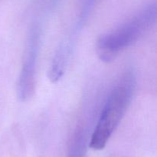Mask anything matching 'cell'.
<instances>
[{"label": "cell", "mask_w": 157, "mask_h": 157, "mask_svg": "<svg viewBox=\"0 0 157 157\" xmlns=\"http://www.w3.org/2000/svg\"><path fill=\"white\" fill-rule=\"evenodd\" d=\"M136 86L133 69H127L117 79L101 107L95 123L89 147L101 150L106 146L113 132L127 112Z\"/></svg>", "instance_id": "1"}, {"label": "cell", "mask_w": 157, "mask_h": 157, "mask_svg": "<svg viewBox=\"0 0 157 157\" xmlns=\"http://www.w3.org/2000/svg\"><path fill=\"white\" fill-rule=\"evenodd\" d=\"M41 32V26L38 22L32 23L28 32L25 55L17 87L18 98L21 102L29 101L35 93Z\"/></svg>", "instance_id": "3"}, {"label": "cell", "mask_w": 157, "mask_h": 157, "mask_svg": "<svg viewBox=\"0 0 157 157\" xmlns=\"http://www.w3.org/2000/svg\"><path fill=\"white\" fill-rule=\"evenodd\" d=\"M100 0H82L80 6L79 12L76 17L75 22L71 27L78 32H82L90 15L93 13L97 4Z\"/></svg>", "instance_id": "5"}, {"label": "cell", "mask_w": 157, "mask_h": 157, "mask_svg": "<svg viewBox=\"0 0 157 157\" xmlns=\"http://www.w3.org/2000/svg\"><path fill=\"white\" fill-rule=\"evenodd\" d=\"M94 109H90L83 113L82 116L77 122L68 146L67 157H84L93 132L94 117L96 114Z\"/></svg>", "instance_id": "4"}, {"label": "cell", "mask_w": 157, "mask_h": 157, "mask_svg": "<svg viewBox=\"0 0 157 157\" xmlns=\"http://www.w3.org/2000/svg\"><path fill=\"white\" fill-rule=\"evenodd\" d=\"M157 6L150 2L115 29L98 38L96 52L101 61L110 62L120 53L137 42L156 25Z\"/></svg>", "instance_id": "2"}]
</instances>
